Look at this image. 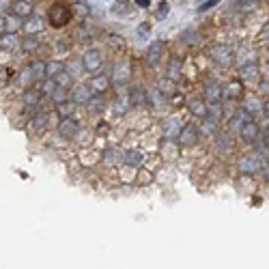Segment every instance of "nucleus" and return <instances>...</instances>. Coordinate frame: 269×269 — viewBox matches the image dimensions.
Instances as JSON below:
<instances>
[{"mask_svg":"<svg viewBox=\"0 0 269 269\" xmlns=\"http://www.w3.org/2000/svg\"><path fill=\"white\" fill-rule=\"evenodd\" d=\"M74 17V9H71L67 3H54L48 9V22L54 28H63L71 22Z\"/></svg>","mask_w":269,"mask_h":269,"instance_id":"1","label":"nucleus"},{"mask_svg":"<svg viewBox=\"0 0 269 269\" xmlns=\"http://www.w3.org/2000/svg\"><path fill=\"white\" fill-rule=\"evenodd\" d=\"M209 58L213 60L218 67H231L233 60H235V52L224 46V43H215L211 50H209Z\"/></svg>","mask_w":269,"mask_h":269,"instance_id":"2","label":"nucleus"},{"mask_svg":"<svg viewBox=\"0 0 269 269\" xmlns=\"http://www.w3.org/2000/svg\"><path fill=\"white\" fill-rule=\"evenodd\" d=\"M123 164H125L127 168L142 170V166L147 164V153L142 149H125L123 151Z\"/></svg>","mask_w":269,"mask_h":269,"instance_id":"3","label":"nucleus"},{"mask_svg":"<svg viewBox=\"0 0 269 269\" xmlns=\"http://www.w3.org/2000/svg\"><path fill=\"white\" fill-rule=\"evenodd\" d=\"M239 172L245 174V177H252V174H258L263 170V162L256 158V155H243V158L239 160Z\"/></svg>","mask_w":269,"mask_h":269,"instance_id":"4","label":"nucleus"},{"mask_svg":"<svg viewBox=\"0 0 269 269\" xmlns=\"http://www.w3.org/2000/svg\"><path fill=\"white\" fill-rule=\"evenodd\" d=\"M103 65V56L99 50H86L84 56H82V69L84 71H91V74H95L99 71Z\"/></svg>","mask_w":269,"mask_h":269,"instance_id":"5","label":"nucleus"},{"mask_svg":"<svg viewBox=\"0 0 269 269\" xmlns=\"http://www.w3.org/2000/svg\"><path fill=\"white\" fill-rule=\"evenodd\" d=\"M183 127H185V125L181 123L179 117H170V119H166V121L162 123V133H164V136H166L168 140H174V138L179 140Z\"/></svg>","mask_w":269,"mask_h":269,"instance_id":"6","label":"nucleus"},{"mask_svg":"<svg viewBox=\"0 0 269 269\" xmlns=\"http://www.w3.org/2000/svg\"><path fill=\"white\" fill-rule=\"evenodd\" d=\"M58 136H63V138H67V140H74L78 133H80V123L71 117V119H65V121H60L58 123Z\"/></svg>","mask_w":269,"mask_h":269,"instance_id":"7","label":"nucleus"},{"mask_svg":"<svg viewBox=\"0 0 269 269\" xmlns=\"http://www.w3.org/2000/svg\"><path fill=\"white\" fill-rule=\"evenodd\" d=\"M110 82H112V76L110 74H95L91 78L88 86L93 91V95H103L108 88H110Z\"/></svg>","mask_w":269,"mask_h":269,"instance_id":"8","label":"nucleus"},{"mask_svg":"<svg viewBox=\"0 0 269 269\" xmlns=\"http://www.w3.org/2000/svg\"><path fill=\"white\" fill-rule=\"evenodd\" d=\"M127 99L131 103V108H147L149 106V95H147V91H144L142 86H131V91L127 93Z\"/></svg>","mask_w":269,"mask_h":269,"instance_id":"9","label":"nucleus"},{"mask_svg":"<svg viewBox=\"0 0 269 269\" xmlns=\"http://www.w3.org/2000/svg\"><path fill=\"white\" fill-rule=\"evenodd\" d=\"M93 99V91L91 86L86 84H78L71 88V101L76 103V106H88V101Z\"/></svg>","mask_w":269,"mask_h":269,"instance_id":"10","label":"nucleus"},{"mask_svg":"<svg viewBox=\"0 0 269 269\" xmlns=\"http://www.w3.org/2000/svg\"><path fill=\"white\" fill-rule=\"evenodd\" d=\"M200 140V129L198 125H185L181 136H179V144H183V147H194L196 142Z\"/></svg>","mask_w":269,"mask_h":269,"instance_id":"11","label":"nucleus"},{"mask_svg":"<svg viewBox=\"0 0 269 269\" xmlns=\"http://www.w3.org/2000/svg\"><path fill=\"white\" fill-rule=\"evenodd\" d=\"M48 125H50V112H41V115H35L28 121V131L37 136V133H43Z\"/></svg>","mask_w":269,"mask_h":269,"instance_id":"12","label":"nucleus"},{"mask_svg":"<svg viewBox=\"0 0 269 269\" xmlns=\"http://www.w3.org/2000/svg\"><path fill=\"white\" fill-rule=\"evenodd\" d=\"M222 99H224L222 86L218 82H209V84L205 86V101L209 103V106H213V103H222Z\"/></svg>","mask_w":269,"mask_h":269,"instance_id":"13","label":"nucleus"},{"mask_svg":"<svg viewBox=\"0 0 269 269\" xmlns=\"http://www.w3.org/2000/svg\"><path fill=\"white\" fill-rule=\"evenodd\" d=\"M258 133H261L258 123H256V121H250V123H248V125L239 131V136H241V140L248 142V144H256V142H258Z\"/></svg>","mask_w":269,"mask_h":269,"instance_id":"14","label":"nucleus"},{"mask_svg":"<svg viewBox=\"0 0 269 269\" xmlns=\"http://www.w3.org/2000/svg\"><path fill=\"white\" fill-rule=\"evenodd\" d=\"M250 121H252V115H250V112H245L243 108H239V110H235V115L231 117V127L237 129V131H241Z\"/></svg>","mask_w":269,"mask_h":269,"instance_id":"15","label":"nucleus"},{"mask_svg":"<svg viewBox=\"0 0 269 269\" xmlns=\"http://www.w3.org/2000/svg\"><path fill=\"white\" fill-rule=\"evenodd\" d=\"M188 110L192 112L194 117H198V119H207V117H209V106L205 103V99H198V97L188 101Z\"/></svg>","mask_w":269,"mask_h":269,"instance_id":"16","label":"nucleus"},{"mask_svg":"<svg viewBox=\"0 0 269 269\" xmlns=\"http://www.w3.org/2000/svg\"><path fill=\"white\" fill-rule=\"evenodd\" d=\"M162 54H164V41H153V43L149 46V50H147V63L151 67H155L160 63Z\"/></svg>","mask_w":269,"mask_h":269,"instance_id":"17","label":"nucleus"},{"mask_svg":"<svg viewBox=\"0 0 269 269\" xmlns=\"http://www.w3.org/2000/svg\"><path fill=\"white\" fill-rule=\"evenodd\" d=\"M19 28H24V22L19 17H15L13 13L3 17V35H15Z\"/></svg>","mask_w":269,"mask_h":269,"instance_id":"18","label":"nucleus"},{"mask_svg":"<svg viewBox=\"0 0 269 269\" xmlns=\"http://www.w3.org/2000/svg\"><path fill=\"white\" fill-rule=\"evenodd\" d=\"M65 71H67V65L63 60H48L46 63V78H50V80H56L58 76H63Z\"/></svg>","mask_w":269,"mask_h":269,"instance_id":"19","label":"nucleus"},{"mask_svg":"<svg viewBox=\"0 0 269 269\" xmlns=\"http://www.w3.org/2000/svg\"><path fill=\"white\" fill-rule=\"evenodd\" d=\"M241 95H243V82H241V78L239 80H237V78L231 80L229 84H226V88H224V97L233 101V99H239Z\"/></svg>","mask_w":269,"mask_h":269,"instance_id":"20","label":"nucleus"},{"mask_svg":"<svg viewBox=\"0 0 269 269\" xmlns=\"http://www.w3.org/2000/svg\"><path fill=\"white\" fill-rule=\"evenodd\" d=\"M35 13V3L30 0H24V3H13V15L19 19H30V15Z\"/></svg>","mask_w":269,"mask_h":269,"instance_id":"21","label":"nucleus"},{"mask_svg":"<svg viewBox=\"0 0 269 269\" xmlns=\"http://www.w3.org/2000/svg\"><path fill=\"white\" fill-rule=\"evenodd\" d=\"M265 108V101L258 97V95H248L245 101H243V110L250 112V115H256V112H263Z\"/></svg>","mask_w":269,"mask_h":269,"instance_id":"22","label":"nucleus"},{"mask_svg":"<svg viewBox=\"0 0 269 269\" xmlns=\"http://www.w3.org/2000/svg\"><path fill=\"white\" fill-rule=\"evenodd\" d=\"M181 74H183V60H181V58H177V56H172V58L168 60L166 78H170V80L177 82V80L181 78Z\"/></svg>","mask_w":269,"mask_h":269,"instance_id":"23","label":"nucleus"},{"mask_svg":"<svg viewBox=\"0 0 269 269\" xmlns=\"http://www.w3.org/2000/svg\"><path fill=\"white\" fill-rule=\"evenodd\" d=\"M258 76H261L258 63H245L241 67V82H254V80H258Z\"/></svg>","mask_w":269,"mask_h":269,"instance_id":"24","label":"nucleus"},{"mask_svg":"<svg viewBox=\"0 0 269 269\" xmlns=\"http://www.w3.org/2000/svg\"><path fill=\"white\" fill-rule=\"evenodd\" d=\"M110 76H112V80H117L121 84V82L127 80V76H129V63H127V60H119V63H115Z\"/></svg>","mask_w":269,"mask_h":269,"instance_id":"25","label":"nucleus"},{"mask_svg":"<svg viewBox=\"0 0 269 269\" xmlns=\"http://www.w3.org/2000/svg\"><path fill=\"white\" fill-rule=\"evenodd\" d=\"M101 160L106 162L108 166H115V164L123 162V151H121L119 147H108L106 151H103V155H101Z\"/></svg>","mask_w":269,"mask_h":269,"instance_id":"26","label":"nucleus"},{"mask_svg":"<svg viewBox=\"0 0 269 269\" xmlns=\"http://www.w3.org/2000/svg\"><path fill=\"white\" fill-rule=\"evenodd\" d=\"M213 142H215V149H220V151H231L233 149V136L224 129H220V133L213 138Z\"/></svg>","mask_w":269,"mask_h":269,"instance_id":"27","label":"nucleus"},{"mask_svg":"<svg viewBox=\"0 0 269 269\" xmlns=\"http://www.w3.org/2000/svg\"><path fill=\"white\" fill-rule=\"evenodd\" d=\"M158 88H160L162 95L174 97V93H177V82L170 80V78H160V80H158Z\"/></svg>","mask_w":269,"mask_h":269,"instance_id":"28","label":"nucleus"},{"mask_svg":"<svg viewBox=\"0 0 269 269\" xmlns=\"http://www.w3.org/2000/svg\"><path fill=\"white\" fill-rule=\"evenodd\" d=\"M39 101H41V91H35V88H28L22 93V103L26 108H35L39 106Z\"/></svg>","mask_w":269,"mask_h":269,"instance_id":"29","label":"nucleus"},{"mask_svg":"<svg viewBox=\"0 0 269 269\" xmlns=\"http://www.w3.org/2000/svg\"><path fill=\"white\" fill-rule=\"evenodd\" d=\"M198 129H200V136H213V138H215V136L220 133L218 121H213V119H209V117L203 121V125H198Z\"/></svg>","mask_w":269,"mask_h":269,"instance_id":"30","label":"nucleus"},{"mask_svg":"<svg viewBox=\"0 0 269 269\" xmlns=\"http://www.w3.org/2000/svg\"><path fill=\"white\" fill-rule=\"evenodd\" d=\"M26 71H28L30 80H41V78L46 80V63H41V60H35V63H30V65L26 67Z\"/></svg>","mask_w":269,"mask_h":269,"instance_id":"31","label":"nucleus"},{"mask_svg":"<svg viewBox=\"0 0 269 269\" xmlns=\"http://www.w3.org/2000/svg\"><path fill=\"white\" fill-rule=\"evenodd\" d=\"M41 28H43V19L41 17H30L24 22V33L30 37H37V33H41Z\"/></svg>","mask_w":269,"mask_h":269,"instance_id":"32","label":"nucleus"},{"mask_svg":"<svg viewBox=\"0 0 269 269\" xmlns=\"http://www.w3.org/2000/svg\"><path fill=\"white\" fill-rule=\"evenodd\" d=\"M108 108V101H106V95H93V99L88 101V112L93 115H99Z\"/></svg>","mask_w":269,"mask_h":269,"instance_id":"33","label":"nucleus"},{"mask_svg":"<svg viewBox=\"0 0 269 269\" xmlns=\"http://www.w3.org/2000/svg\"><path fill=\"white\" fill-rule=\"evenodd\" d=\"M56 112H58L60 121H65V119H71V117H74V112H76V103H74V101L60 103V106H56Z\"/></svg>","mask_w":269,"mask_h":269,"instance_id":"34","label":"nucleus"},{"mask_svg":"<svg viewBox=\"0 0 269 269\" xmlns=\"http://www.w3.org/2000/svg\"><path fill=\"white\" fill-rule=\"evenodd\" d=\"M58 88H60V86H58V82H56V80H50V78L41 80V84H39L41 95H54V93H56Z\"/></svg>","mask_w":269,"mask_h":269,"instance_id":"35","label":"nucleus"},{"mask_svg":"<svg viewBox=\"0 0 269 269\" xmlns=\"http://www.w3.org/2000/svg\"><path fill=\"white\" fill-rule=\"evenodd\" d=\"M106 46L112 48V50H125V39H123L121 35H117V33H108Z\"/></svg>","mask_w":269,"mask_h":269,"instance_id":"36","label":"nucleus"},{"mask_svg":"<svg viewBox=\"0 0 269 269\" xmlns=\"http://www.w3.org/2000/svg\"><path fill=\"white\" fill-rule=\"evenodd\" d=\"M19 46H22V52H28V54H33V52H39V39L26 35Z\"/></svg>","mask_w":269,"mask_h":269,"instance_id":"37","label":"nucleus"},{"mask_svg":"<svg viewBox=\"0 0 269 269\" xmlns=\"http://www.w3.org/2000/svg\"><path fill=\"white\" fill-rule=\"evenodd\" d=\"M198 39H200V33H198V30H194V28H185L181 33V41H183V43H188V46L196 43Z\"/></svg>","mask_w":269,"mask_h":269,"instance_id":"38","label":"nucleus"},{"mask_svg":"<svg viewBox=\"0 0 269 269\" xmlns=\"http://www.w3.org/2000/svg\"><path fill=\"white\" fill-rule=\"evenodd\" d=\"M254 155H256L258 160L263 158V160L267 162V160H269V142H267V140L256 142V144H254Z\"/></svg>","mask_w":269,"mask_h":269,"instance_id":"39","label":"nucleus"},{"mask_svg":"<svg viewBox=\"0 0 269 269\" xmlns=\"http://www.w3.org/2000/svg\"><path fill=\"white\" fill-rule=\"evenodd\" d=\"M52 99L56 101V106H60V103H67V101H71V91H67V88H58L54 95H52Z\"/></svg>","mask_w":269,"mask_h":269,"instance_id":"40","label":"nucleus"},{"mask_svg":"<svg viewBox=\"0 0 269 269\" xmlns=\"http://www.w3.org/2000/svg\"><path fill=\"white\" fill-rule=\"evenodd\" d=\"M237 9H239L241 13H252L258 9V3H254V0H241V3H235Z\"/></svg>","mask_w":269,"mask_h":269,"instance_id":"41","label":"nucleus"},{"mask_svg":"<svg viewBox=\"0 0 269 269\" xmlns=\"http://www.w3.org/2000/svg\"><path fill=\"white\" fill-rule=\"evenodd\" d=\"M127 106H131L129 99H125L123 95H119V99L115 101V112H117L119 117H121V115H125V112H127Z\"/></svg>","mask_w":269,"mask_h":269,"instance_id":"42","label":"nucleus"},{"mask_svg":"<svg viewBox=\"0 0 269 269\" xmlns=\"http://www.w3.org/2000/svg\"><path fill=\"white\" fill-rule=\"evenodd\" d=\"M222 117H224V108H222V103H213V106H209V119H213V121H218V123H220Z\"/></svg>","mask_w":269,"mask_h":269,"instance_id":"43","label":"nucleus"},{"mask_svg":"<svg viewBox=\"0 0 269 269\" xmlns=\"http://www.w3.org/2000/svg\"><path fill=\"white\" fill-rule=\"evenodd\" d=\"M112 11L117 15H127L129 13V3H123V0H117L115 5H112Z\"/></svg>","mask_w":269,"mask_h":269,"instance_id":"44","label":"nucleus"},{"mask_svg":"<svg viewBox=\"0 0 269 269\" xmlns=\"http://www.w3.org/2000/svg\"><path fill=\"white\" fill-rule=\"evenodd\" d=\"M17 43H22V41H17L15 35H3V39H0V46L5 48H11V46H17Z\"/></svg>","mask_w":269,"mask_h":269,"instance_id":"45","label":"nucleus"},{"mask_svg":"<svg viewBox=\"0 0 269 269\" xmlns=\"http://www.w3.org/2000/svg\"><path fill=\"white\" fill-rule=\"evenodd\" d=\"M136 181H138L140 185H149V183L153 181V174H151L149 170L142 168V170H138V179H136Z\"/></svg>","mask_w":269,"mask_h":269,"instance_id":"46","label":"nucleus"},{"mask_svg":"<svg viewBox=\"0 0 269 269\" xmlns=\"http://www.w3.org/2000/svg\"><path fill=\"white\" fill-rule=\"evenodd\" d=\"M71 80H74V76L67 74V71H65L63 76H58V78H56V82H58V86H60V88H69V86H71Z\"/></svg>","mask_w":269,"mask_h":269,"instance_id":"47","label":"nucleus"},{"mask_svg":"<svg viewBox=\"0 0 269 269\" xmlns=\"http://www.w3.org/2000/svg\"><path fill=\"white\" fill-rule=\"evenodd\" d=\"M168 11H170V5H168V3H160V9H158V13H155V17L164 19V17L168 15Z\"/></svg>","mask_w":269,"mask_h":269,"instance_id":"48","label":"nucleus"},{"mask_svg":"<svg viewBox=\"0 0 269 269\" xmlns=\"http://www.w3.org/2000/svg\"><path fill=\"white\" fill-rule=\"evenodd\" d=\"M136 33H138L140 37H149V33H151V24H149V22H142V24L136 28Z\"/></svg>","mask_w":269,"mask_h":269,"instance_id":"49","label":"nucleus"},{"mask_svg":"<svg viewBox=\"0 0 269 269\" xmlns=\"http://www.w3.org/2000/svg\"><path fill=\"white\" fill-rule=\"evenodd\" d=\"M74 7L78 9L80 15H88V13H91V5H88V3H76Z\"/></svg>","mask_w":269,"mask_h":269,"instance_id":"50","label":"nucleus"},{"mask_svg":"<svg viewBox=\"0 0 269 269\" xmlns=\"http://www.w3.org/2000/svg\"><path fill=\"white\" fill-rule=\"evenodd\" d=\"M215 5H218V0H207V3H203L200 7H198V11L203 13V11H209V9H213Z\"/></svg>","mask_w":269,"mask_h":269,"instance_id":"51","label":"nucleus"},{"mask_svg":"<svg viewBox=\"0 0 269 269\" xmlns=\"http://www.w3.org/2000/svg\"><path fill=\"white\" fill-rule=\"evenodd\" d=\"M258 91H261V93H269V82H267V80L258 82Z\"/></svg>","mask_w":269,"mask_h":269,"instance_id":"52","label":"nucleus"},{"mask_svg":"<svg viewBox=\"0 0 269 269\" xmlns=\"http://www.w3.org/2000/svg\"><path fill=\"white\" fill-rule=\"evenodd\" d=\"M261 174H263V177L269 181V160H267V162H263V170H261Z\"/></svg>","mask_w":269,"mask_h":269,"instance_id":"53","label":"nucleus"},{"mask_svg":"<svg viewBox=\"0 0 269 269\" xmlns=\"http://www.w3.org/2000/svg\"><path fill=\"white\" fill-rule=\"evenodd\" d=\"M133 5H138L140 9H149V7H151V0H136Z\"/></svg>","mask_w":269,"mask_h":269,"instance_id":"54","label":"nucleus"},{"mask_svg":"<svg viewBox=\"0 0 269 269\" xmlns=\"http://www.w3.org/2000/svg\"><path fill=\"white\" fill-rule=\"evenodd\" d=\"M261 39H265V41H269V22L263 26V30H261Z\"/></svg>","mask_w":269,"mask_h":269,"instance_id":"55","label":"nucleus"},{"mask_svg":"<svg viewBox=\"0 0 269 269\" xmlns=\"http://www.w3.org/2000/svg\"><path fill=\"white\" fill-rule=\"evenodd\" d=\"M9 78H11V69H9V67H3V84H5Z\"/></svg>","mask_w":269,"mask_h":269,"instance_id":"56","label":"nucleus"},{"mask_svg":"<svg viewBox=\"0 0 269 269\" xmlns=\"http://www.w3.org/2000/svg\"><path fill=\"white\" fill-rule=\"evenodd\" d=\"M263 115H265V117L269 119V99L265 101V108H263Z\"/></svg>","mask_w":269,"mask_h":269,"instance_id":"57","label":"nucleus"},{"mask_svg":"<svg viewBox=\"0 0 269 269\" xmlns=\"http://www.w3.org/2000/svg\"><path fill=\"white\" fill-rule=\"evenodd\" d=\"M263 136H265V140H267V142H269V125H267V127H265V131H263Z\"/></svg>","mask_w":269,"mask_h":269,"instance_id":"58","label":"nucleus"},{"mask_svg":"<svg viewBox=\"0 0 269 269\" xmlns=\"http://www.w3.org/2000/svg\"><path fill=\"white\" fill-rule=\"evenodd\" d=\"M265 56H267V60H269V50H267V52H265Z\"/></svg>","mask_w":269,"mask_h":269,"instance_id":"59","label":"nucleus"}]
</instances>
